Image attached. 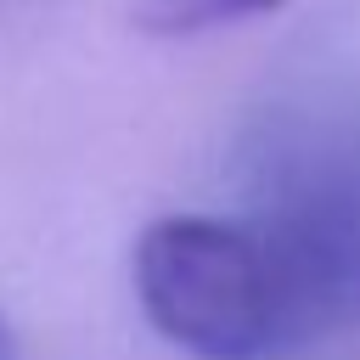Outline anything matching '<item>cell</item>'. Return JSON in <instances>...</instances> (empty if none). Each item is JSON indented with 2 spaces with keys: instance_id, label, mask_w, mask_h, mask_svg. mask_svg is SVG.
Masks as SVG:
<instances>
[{
  "instance_id": "cell-1",
  "label": "cell",
  "mask_w": 360,
  "mask_h": 360,
  "mask_svg": "<svg viewBox=\"0 0 360 360\" xmlns=\"http://www.w3.org/2000/svg\"><path fill=\"white\" fill-rule=\"evenodd\" d=\"M129 281L152 332L191 360H292L332 315L315 248L242 219H152Z\"/></svg>"
},
{
  "instance_id": "cell-2",
  "label": "cell",
  "mask_w": 360,
  "mask_h": 360,
  "mask_svg": "<svg viewBox=\"0 0 360 360\" xmlns=\"http://www.w3.org/2000/svg\"><path fill=\"white\" fill-rule=\"evenodd\" d=\"M287 0H129V22L146 39H202L253 17L281 11Z\"/></svg>"
},
{
  "instance_id": "cell-3",
  "label": "cell",
  "mask_w": 360,
  "mask_h": 360,
  "mask_svg": "<svg viewBox=\"0 0 360 360\" xmlns=\"http://www.w3.org/2000/svg\"><path fill=\"white\" fill-rule=\"evenodd\" d=\"M0 360H17V343H11V332H6V321H0Z\"/></svg>"
}]
</instances>
